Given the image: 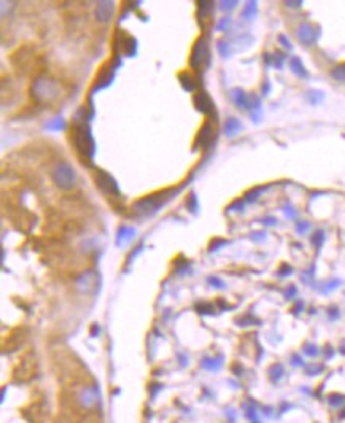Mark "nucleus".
Here are the masks:
<instances>
[{"instance_id":"obj_18","label":"nucleus","mask_w":345,"mask_h":423,"mask_svg":"<svg viewBox=\"0 0 345 423\" xmlns=\"http://www.w3.org/2000/svg\"><path fill=\"white\" fill-rule=\"evenodd\" d=\"M282 376H283V367L280 364H274L270 367V379L274 382H279L282 379Z\"/></svg>"},{"instance_id":"obj_23","label":"nucleus","mask_w":345,"mask_h":423,"mask_svg":"<svg viewBox=\"0 0 345 423\" xmlns=\"http://www.w3.org/2000/svg\"><path fill=\"white\" fill-rule=\"evenodd\" d=\"M323 237H325V236H323V233H322V231H318V233H316V234L313 236V243L316 245V247H320V245H322V242H323Z\"/></svg>"},{"instance_id":"obj_24","label":"nucleus","mask_w":345,"mask_h":423,"mask_svg":"<svg viewBox=\"0 0 345 423\" xmlns=\"http://www.w3.org/2000/svg\"><path fill=\"white\" fill-rule=\"evenodd\" d=\"M304 352H306L307 355H310V357H315V355L318 353V349H315L313 345H307V347L304 349Z\"/></svg>"},{"instance_id":"obj_20","label":"nucleus","mask_w":345,"mask_h":423,"mask_svg":"<svg viewBox=\"0 0 345 423\" xmlns=\"http://www.w3.org/2000/svg\"><path fill=\"white\" fill-rule=\"evenodd\" d=\"M255 11H256V2H248L245 7V11H243V18H247V19L253 18Z\"/></svg>"},{"instance_id":"obj_9","label":"nucleus","mask_w":345,"mask_h":423,"mask_svg":"<svg viewBox=\"0 0 345 423\" xmlns=\"http://www.w3.org/2000/svg\"><path fill=\"white\" fill-rule=\"evenodd\" d=\"M316 37H318V31L310 24H301L298 29V38L301 40L302 45H312L315 43Z\"/></svg>"},{"instance_id":"obj_27","label":"nucleus","mask_w":345,"mask_h":423,"mask_svg":"<svg viewBox=\"0 0 345 423\" xmlns=\"http://www.w3.org/2000/svg\"><path fill=\"white\" fill-rule=\"evenodd\" d=\"M301 4H302V2H286L288 7H301Z\"/></svg>"},{"instance_id":"obj_21","label":"nucleus","mask_w":345,"mask_h":423,"mask_svg":"<svg viewBox=\"0 0 345 423\" xmlns=\"http://www.w3.org/2000/svg\"><path fill=\"white\" fill-rule=\"evenodd\" d=\"M204 367H207V369H210V371H215V369H218L219 367V364H221V361H212V360H205L204 363Z\"/></svg>"},{"instance_id":"obj_17","label":"nucleus","mask_w":345,"mask_h":423,"mask_svg":"<svg viewBox=\"0 0 345 423\" xmlns=\"http://www.w3.org/2000/svg\"><path fill=\"white\" fill-rule=\"evenodd\" d=\"M132 237H134V229H132V228H124V229H121L118 242L122 243V240H124V243H126V242H129Z\"/></svg>"},{"instance_id":"obj_5","label":"nucleus","mask_w":345,"mask_h":423,"mask_svg":"<svg viewBox=\"0 0 345 423\" xmlns=\"http://www.w3.org/2000/svg\"><path fill=\"white\" fill-rule=\"evenodd\" d=\"M210 62V51H209V45H207V40L204 37L198 38V42L192 46L191 51V58H189V64L192 70L198 72H204L207 67H209Z\"/></svg>"},{"instance_id":"obj_1","label":"nucleus","mask_w":345,"mask_h":423,"mask_svg":"<svg viewBox=\"0 0 345 423\" xmlns=\"http://www.w3.org/2000/svg\"><path fill=\"white\" fill-rule=\"evenodd\" d=\"M61 94V86L56 80L48 77H37L31 85V95L37 104H50Z\"/></svg>"},{"instance_id":"obj_19","label":"nucleus","mask_w":345,"mask_h":423,"mask_svg":"<svg viewBox=\"0 0 345 423\" xmlns=\"http://www.w3.org/2000/svg\"><path fill=\"white\" fill-rule=\"evenodd\" d=\"M331 75H333L339 81H345V64H339L337 67H334L333 72H331Z\"/></svg>"},{"instance_id":"obj_2","label":"nucleus","mask_w":345,"mask_h":423,"mask_svg":"<svg viewBox=\"0 0 345 423\" xmlns=\"http://www.w3.org/2000/svg\"><path fill=\"white\" fill-rule=\"evenodd\" d=\"M72 137H73V145L77 148V152L81 156L92 159L95 145H94V139H92V134L89 131V126L86 125V122H80V125H77L73 128Z\"/></svg>"},{"instance_id":"obj_13","label":"nucleus","mask_w":345,"mask_h":423,"mask_svg":"<svg viewBox=\"0 0 345 423\" xmlns=\"http://www.w3.org/2000/svg\"><path fill=\"white\" fill-rule=\"evenodd\" d=\"M19 371H24V372L21 374L19 380H29V379L34 376V372H35L34 360H32V358H24V360L21 361V364H19V369L16 367V372H19Z\"/></svg>"},{"instance_id":"obj_25","label":"nucleus","mask_w":345,"mask_h":423,"mask_svg":"<svg viewBox=\"0 0 345 423\" xmlns=\"http://www.w3.org/2000/svg\"><path fill=\"white\" fill-rule=\"evenodd\" d=\"M306 229H309V223H299V225H298V231H299L301 234L304 233Z\"/></svg>"},{"instance_id":"obj_14","label":"nucleus","mask_w":345,"mask_h":423,"mask_svg":"<svg viewBox=\"0 0 345 423\" xmlns=\"http://www.w3.org/2000/svg\"><path fill=\"white\" fill-rule=\"evenodd\" d=\"M240 129H242V125L236 118H229L225 125V132H226V135H229V137H234L236 134H239Z\"/></svg>"},{"instance_id":"obj_7","label":"nucleus","mask_w":345,"mask_h":423,"mask_svg":"<svg viewBox=\"0 0 345 423\" xmlns=\"http://www.w3.org/2000/svg\"><path fill=\"white\" fill-rule=\"evenodd\" d=\"M99 401V390L95 385H85L78 394V403L83 409H92Z\"/></svg>"},{"instance_id":"obj_12","label":"nucleus","mask_w":345,"mask_h":423,"mask_svg":"<svg viewBox=\"0 0 345 423\" xmlns=\"http://www.w3.org/2000/svg\"><path fill=\"white\" fill-rule=\"evenodd\" d=\"M194 105H196L198 110L204 115H209L213 110V102L210 99V95L207 92H204V91H201L194 95Z\"/></svg>"},{"instance_id":"obj_3","label":"nucleus","mask_w":345,"mask_h":423,"mask_svg":"<svg viewBox=\"0 0 345 423\" xmlns=\"http://www.w3.org/2000/svg\"><path fill=\"white\" fill-rule=\"evenodd\" d=\"M51 179L59 189L70 191L77 185V173L68 162H59L51 170Z\"/></svg>"},{"instance_id":"obj_16","label":"nucleus","mask_w":345,"mask_h":423,"mask_svg":"<svg viewBox=\"0 0 345 423\" xmlns=\"http://www.w3.org/2000/svg\"><path fill=\"white\" fill-rule=\"evenodd\" d=\"M291 70L298 75V77H307V72L304 69V65H302L301 59L298 58H293L291 59Z\"/></svg>"},{"instance_id":"obj_6","label":"nucleus","mask_w":345,"mask_h":423,"mask_svg":"<svg viewBox=\"0 0 345 423\" xmlns=\"http://www.w3.org/2000/svg\"><path fill=\"white\" fill-rule=\"evenodd\" d=\"M94 179H95V185L97 188L102 191L104 194H108V196H119V188L115 182V179L110 173L104 172V170H95L94 173Z\"/></svg>"},{"instance_id":"obj_15","label":"nucleus","mask_w":345,"mask_h":423,"mask_svg":"<svg viewBox=\"0 0 345 423\" xmlns=\"http://www.w3.org/2000/svg\"><path fill=\"white\" fill-rule=\"evenodd\" d=\"M178 78H180V83H182V86H183L186 91H194V89L198 88L196 80L192 78V75H191V73H188V72H182L180 75H178Z\"/></svg>"},{"instance_id":"obj_8","label":"nucleus","mask_w":345,"mask_h":423,"mask_svg":"<svg viewBox=\"0 0 345 423\" xmlns=\"http://www.w3.org/2000/svg\"><path fill=\"white\" fill-rule=\"evenodd\" d=\"M215 137V126L212 125L210 121H207L205 125L201 128L198 137H196V148H205L212 143Z\"/></svg>"},{"instance_id":"obj_11","label":"nucleus","mask_w":345,"mask_h":423,"mask_svg":"<svg viewBox=\"0 0 345 423\" xmlns=\"http://www.w3.org/2000/svg\"><path fill=\"white\" fill-rule=\"evenodd\" d=\"M75 286L80 293H89L95 286V274L91 270L85 272L83 276H80L75 282Z\"/></svg>"},{"instance_id":"obj_4","label":"nucleus","mask_w":345,"mask_h":423,"mask_svg":"<svg viewBox=\"0 0 345 423\" xmlns=\"http://www.w3.org/2000/svg\"><path fill=\"white\" fill-rule=\"evenodd\" d=\"M172 193H175V189H167V191H162V193L151 194L148 197L140 199L139 202H135L132 209L139 215H151L153 212H156L162 204L167 202L170 196H174Z\"/></svg>"},{"instance_id":"obj_22","label":"nucleus","mask_w":345,"mask_h":423,"mask_svg":"<svg viewBox=\"0 0 345 423\" xmlns=\"http://www.w3.org/2000/svg\"><path fill=\"white\" fill-rule=\"evenodd\" d=\"M343 403H345V398L339 396V394H333V396H329V404L331 406H340Z\"/></svg>"},{"instance_id":"obj_28","label":"nucleus","mask_w":345,"mask_h":423,"mask_svg":"<svg viewBox=\"0 0 345 423\" xmlns=\"http://www.w3.org/2000/svg\"><path fill=\"white\" fill-rule=\"evenodd\" d=\"M342 353L345 355V347H342Z\"/></svg>"},{"instance_id":"obj_26","label":"nucleus","mask_w":345,"mask_h":423,"mask_svg":"<svg viewBox=\"0 0 345 423\" xmlns=\"http://www.w3.org/2000/svg\"><path fill=\"white\" fill-rule=\"evenodd\" d=\"M280 40H282V45H283V46H286V48H291V45L288 43V40H286L283 35H280Z\"/></svg>"},{"instance_id":"obj_10","label":"nucleus","mask_w":345,"mask_h":423,"mask_svg":"<svg viewBox=\"0 0 345 423\" xmlns=\"http://www.w3.org/2000/svg\"><path fill=\"white\" fill-rule=\"evenodd\" d=\"M115 13V4L113 2H99L97 7H95V19L101 22H108L113 18Z\"/></svg>"}]
</instances>
